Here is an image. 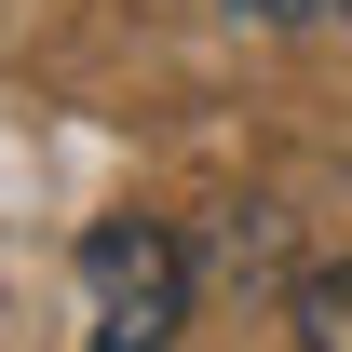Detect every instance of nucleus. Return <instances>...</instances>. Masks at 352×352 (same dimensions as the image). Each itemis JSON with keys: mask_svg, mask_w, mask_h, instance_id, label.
<instances>
[{"mask_svg": "<svg viewBox=\"0 0 352 352\" xmlns=\"http://www.w3.org/2000/svg\"><path fill=\"white\" fill-rule=\"evenodd\" d=\"M82 325H95V352H163L190 325V244L163 217H95L82 230Z\"/></svg>", "mask_w": 352, "mask_h": 352, "instance_id": "obj_1", "label": "nucleus"}, {"mask_svg": "<svg viewBox=\"0 0 352 352\" xmlns=\"http://www.w3.org/2000/svg\"><path fill=\"white\" fill-rule=\"evenodd\" d=\"M258 271H285V217H230V285H258Z\"/></svg>", "mask_w": 352, "mask_h": 352, "instance_id": "obj_3", "label": "nucleus"}, {"mask_svg": "<svg viewBox=\"0 0 352 352\" xmlns=\"http://www.w3.org/2000/svg\"><path fill=\"white\" fill-rule=\"evenodd\" d=\"M285 325H298V352H352V258L298 271V285H285Z\"/></svg>", "mask_w": 352, "mask_h": 352, "instance_id": "obj_2", "label": "nucleus"}, {"mask_svg": "<svg viewBox=\"0 0 352 352\" xmlns=\"http://www.w3.org/2000/svg\"><path fill=\"white\" fill-rule=\"evenodd\" d=\"M244 14H258V28H339L352 0H244Z\"/></svg>", "mask_w": 352, "mask_h": 352, "instance_id": "obj_4", "label": "nucleus"}]
</instances>
